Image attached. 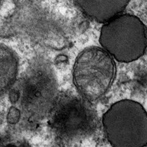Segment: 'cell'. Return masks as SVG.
Wrapping results in <instances>:
<instances>
[{
    "mask_svg": "<svg viewBox=\"0 0 147 147\" xmlns=\"http://www.w3.org/2000/svg\"><path fill=\"white\" fill-rule=\"evenodd\" d=\"M102 124L112 147L147 146V112L134 100L112 104L103 115Z\"/></svg>",
    "mask_w": 147,
    "mask_h": 147,
    "instance_id": "cell-4",
    "label": "cell"
},
{
    "mask_svg": "<svg viewBox=\"0 0 147 147\" xmlns=\"http://www.w3.org/2000/svg\"><path fill=\"white\" fill-rule=\"evenodd\" d=\"M99 41L113 58L119 62L130 63L145 53L147 29L136 16L120 15L103 25Z\"/></svg>",
    "mask_w": 147,
    "mask_h": 147,
    "instance_id": "cell-6",
    "label": "cell"
},
{
    "mask_svg": "<svg viewBox=\"0 0 147 147\" xmlns=\"http://www.w3.org/2000/svg\"><path fill=\"white\" fill-rule=\"evenodd\" d=\"M7 19L6 28L32 43L61 50L70 44L73 29L68 19L43 1H18Z\"/></svg>",
    "mask_w": 147,
    "mask_h": 147,
    "instance_id": "cell-1",
    "label": "cell"
},
{
    "mask_svg": "<svg viewBox=\"0 0 147 147\" xmlns=\"http://www.w3.org/2000/svg\"><path fill=\"white\" fill-rule=\"evenodd\" d=\"M4 147H31L27 142L25 141L11 142L7 144Z\"/></svg>",
    "mask_w": 147,
    "mask_h": 147,
    "instance_id": "cell-10",
    "label": "cell"
},
{
    "mask_svg": "<svg viewBox=\"0 0 147 147\" xmlns=\"http://www.w3.org/2000/svg\"><path fill=\"white\" fill-rule=\"evenodd\" d=\"M21 114L22 112L21 110L15 106H11L7 115V121L10 124H16L19 121Z\"/></svg>",
    "mask_w": 147,
    "mask_h": 147,
    "instance_id": "cell-9",
    "label": "cell"
},
{
    "mask_svg": "<svg viewBox=\"0 0 147 147\" xmlns=\"http://www.w3.org/2000/svg\"><path fill=\"white\" fill-rule=\"evenodd\" d=\"M116 74L113 57L103 48L91 46L80 52L73 66V80L79 95L89 102L104 96Z\"/></svg>",
    "mask_w": 147,
    "mask_h": 147,
    "instance_id": "cell-5",
    "label": "cell"
},
{
    "mask_svg": "<svg viewBox=\"0 0 147 147\" xmlns=\"http://www.w3.org/2000/svg\"><path fill=\"white\" fill-rule=\"evenodd\" d=\"M82 11L95 21L106 24L120 15L129 3L128 1H76Z\"/></svg>",
    "mask_w": 147,
    "mask_h": 147,
    "instance_id": "cell-7",
    "label": "cell"
},
{
    "mask_svg": "<svg viewBox=\"0 0 147 147\" xmlns=\"http://www.w3.org/2000/svg\"><path fill=\"white\" fill-rule=\"evenodd\" d=\"M1 92L10 90L15 82L18 71V58L16 52L3 43L1 45Z\"/></svg>",
    "mask_w": 147,
    "mask_h": 147,
    "instance_id": "cell-8",
    "label": "cell"
},
{
    "mask_svg": "<svg viewBox=\"0 0 147 147\" xmlns=\"http://www.w3.org/2000/svg\"><path fill=\"white\" fill-rule=\"evenodd\" d=\"M17 90L24 117L34 122L48 118L59 94L57 75L50 62L42 57L32 59Z\"/></svg>",
    "mask_w": 147,
    "mask_h": 147,
    "instance_id": "cell-2",
    "label": "cell"
},
{
    "mask_svg": "<svg viewBox=\"0 0 147 147\" xmlns=\"http://www.w3.org/2000/svg\"><path fill=\"white\" fill-rule=\"evenodd\" d=\"M48 119L56 136L70 143L90 138L98 124L96 112L90 102L71 92L59 93Z\"/></svg>",
    "mask_w": 147,
    "mask_h": 147,
    "instance_id": "cell-3",
    "label": "cell"
}]
</instances>
